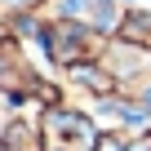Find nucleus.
<instances>
[{"label":"nucleus","instance_id":"f03ea898","mask_svg":"<svg viewBox=\"0 0 151 151\" xmlns=\"http://www.w3.org/2000/svg\"><path fill=\"white\" fill-rule=\"evenodd\" d=\"M98 151H124V147H120V138H102V142H98Z\"/></svg>","mask_w":151,"mask_h":151},{"label":"nucleus","instance_id":"f257e3e1","mask_svg":"<svg viewBox=\"0 0 151 151\" xmlns=\"http://www.w3.org/2000/svg\"><path fill=\"white\" fill-rule=\"evenodd\" d=\"M120 36L133 45H151V9H129L120 18Z\"/></svg>","mask_w":151,"mask_h":151}]
</instances>
